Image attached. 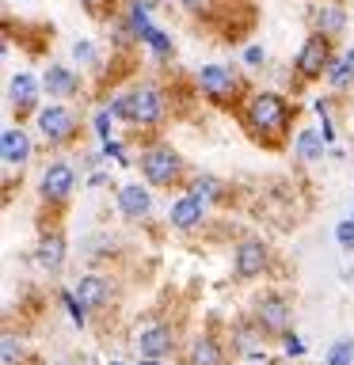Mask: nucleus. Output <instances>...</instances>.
Instances as JSON below:
<instances>
[{"label": "nucleus", "instance_id": "obj_5", "mask_svg": "<svg viewBox=\"0 0 354 365\" xmlns=\"http://www.w3.org/2000/svg\"><path fill=\"white\" fill-rule=\"evenodd\" d=\"M198 84L206 96H213V99H233L236 96V76H233V68H225V65H206L202 73H198Z\"/></svg>", "mask_w": 354, "mask_h": 365}, {"label": "nucleus", "instance_id": "obj_9", "mask_svg": "<svg viewBox=\"0 0 354 365\" xmlns=\"http://www.w3.org/2000/svg\"><path fill=\"white\" fill-rule=\"evenodd\" d=\"M259 324H263V331L285 335V327H290V304H285L282 297H263L259 301Z\"/></svg>", "mask_w": 354, "mask_h": 365}, {"label": "nucleus", "instance_id": "obj_12", "mask_svg": "<svg viewBox=\"0 0 354 365\" xmlns=\"http://www.w3.org/2000/svg\"><path fill=\"white\" fill-rule=\"evenodd\" d=\"M137 346H141L145 358H164V354L171 350V331H168V327H160V324L145 327V331H141V339H137Z\"/></svg>", "mask_w": 354, "mask_h": 365}, {"label": "nucleus", "instance_id": "obj_17", "mask_svg": "<svg viewBox=\"0 0 354 365\" xmlns=\"http://www.w3.org/2000/svg\"><path fill=\"white\" fill-rule=\"evenodd\" d=\"M46 88H50V96H73L76 76L69 73V68H61V65H50L46 68Z\"/></svg>", "mask_w": 354, "mask_h": 365}, {"label": "nucleus", "instance_id": "obj_30", "mask_svg": "<svg viewBox=\"0 0 354 365\" xmlns=\"http://www.w3.org/2000/svg\"><path fill=\"white\" fill-rule=\"evenodd\" d=\"M244 61H248V65H259V61H263V46H248Z\"/></svg>", "mask_w": 354, "mask_h": 365}, {"label": "nucleus", "instance_id": "obj_4", "mask_svg": "<svg viewBox=\"0 0 354 365\" xmlns=\"http://www.w3.org/2000/svg\"><path fill=\"white\" fill-rule=\"evenodd\" d=\"M324 68H331V53H328V38L324 34H313L301 53H297V73L301 76H320Z\"/></svg>", "mask_w": 354, "mask_h": 365}, {"label": "nucleus", "instance_id": "obj_24", "mask_svg": "<svg viewBox=\"0 0 354 365\" xmlns=\"http://www.w3.org/2000/svg\"><path fill=\"white\" fill-rule=\"evenodd\" d=\"M0 354H4V358H0V361H4V365H16V361H19V354H23V346H19V339L11 335V331H8V335H4V342H0Z\"/></svg>", "mask_w": 354, "mask_h": 365}, {"label": "nucleus", "instance_id": "obj_28", "mask_svg": "<svg viewBox=\"0 0 354 365\" xmlns=\"http://www.w3.org/2000/svg\"><path fill=\"white\" fill-rule=\"evenodd\" d=\"M282 342H285V350H290L293 358H301V354H305V342L297 339V335H290V331H285V335H282Z\"/></svg>", "mask_w": 354, "mask_h": 365}, {"label": "nucleus", "instance_id": "obj_33", "mask_svg": "<svg viewBox=\"0 0 354 365\" xmlns=\"http://www.w3.org/2000/svg\"><path fill=\"white\" fill-rule=\"evenodd\" d=\"M84 4H88V11H99L103 4H107V0H84Z\"/></svg>", "mask_w": 354, "mask_h": 365}, {"label": "nucleus", "instance_id": "obj_29", "mask_svg": "<svg viewBox=\"0 0 354 365\" xmlns=\"http://www.w3.org/2000/svg\"><path fill=\"white\" fill-rule=\"evenodd\" d=\"M65 308L73 312V319H76V324H84V304H80L76 297H69V293H65Z\"/></svg>", "mask_w": 354, "mask_h": 365}, {"label": "nucleus", "instance_id": "obj_3", "mask_svg": "<svg viewBox=\"0 0 354 365\" xmlns=\"http://www.w3.org/2000/svg\"><path fill=\"white\" fill-rule=\"evenodd\" d=\"M141 171H145L148 182H156V187L176 182L179 179V156L171 153L168 145H156V148H148V153L141 156Z\"/></svg>", "mask_w": 354, "mask_h": 365}, {"label": "nucleus", "instance_id": "obj_34", "mask_svg": "<svg viewBox=\"0 0 354 365\" xmlns=\"http://www.w3.org/2000/svg\"><path fill=\"white\" fill-rule=\"evenodd\" d=\"M350 221H354V217H350Z\"/></svg>", "mask_w": 354, "mask_h": 365}, {"label": "nucleus", "instance_id": "obj_8", "mask_svg": "<svg viewBox=\"0 0 354 365\" xmlns=\"http://www.w3.org/2000/svg\"><path fill=\"white\" fill-rule=\"evenodd\" d=\"M267 267V247H263V240H244V244L236 247V274L240 278H256L263 274Z\"/></svg>", "mask_w": 354, "mask_h": 365}, {"label": "nucleus", "instance_id": "obj_11", "mask_svg": "<svg viewBox=\"0 0 354 365\" xmlns=\"http://www.w3.org/2000/svg\"><path fill=\"white\" fill-rule=\"evenodd\" d=\"M34 259H39L42 270H61V262H65V240L57 236V232L42 236V240H39V251H34Z\"/></svg>", "mask_w": 354, "mask_h": 365}, {"label": "nucleus", "instance_id": "obj_6", "mask_svg": "<svg viewBox=\"0 0 354 365\" xmlns=\"http://www.w3.org/2000/svg\"><path fill=\"white\" fill-rule=\"evenodd\" d=\"M73 168L69 164H50L42 171V198H50V202H65L69 194H73Z\"/></svg>", "mask_w": 354, "mask_h": 365}, {"label": "nucleus", "instance_id": "obj_25", "mask_svg": "<svg viewBox=\"0 0 354 365\" xmlns=\"http://www.w3.org/2000/svg\"><path fill=\"white\" fill-rule=\"evenodd\" d=\"M145 42L153 46V50H156L160 57H168V53H171V38H168L164 31H156V27H153V31H145Z\"/></svg>", "mask_w": 354, "mask_h": 365}, {"label": "nucleus", "instance_id": "obj_31", "mask_svg": "<svg viewBox=\"0 0 354 365\" xmlns=\"http://www.w3.org/2000/svg\"><path fill=\"white\" fill-rule=\"evenodd\" d=\"M73 53L80 57V61H91V42H76V46H73Z\"/></svg>", "mask_w": 354, "mask_h": 365}, {"label": "nucleus", "instance_id": "obj_14", "mask_svg": "<svg viewBox=\"0 0 354 365\" xmlns=\"http://www.w3.org/2000/svg\"><path fill=\"white\" fill-rule=\"evenodd\" d=\"M118 205H122V213H126V217H145L153 202H148V190H145V187L130 182V187H122V190H118Z\"/></svg>", "mask_w": 354, "mask_h": 365}, {"label": "nucleus", "instance_id": "obj_22", "mask_svg": "<svg viewBox=\"0 0 354 365\" xmlns=\"http://www.w3.org/2000/svg\"><path fill=\"white\" fill-rule=\"evenodd\" d=\"M354 361V339H339L328 350V365H350Z\"/></svg>", "mask_w": 354, "mask_h": 365}, {"label": "nucleus", "instance_id": "obj_27", "mask_svg": "<svg viewBox=\"0 0 354 365\" xmlns=\"http://www.w3.org/2000/svg\"><path fill=\"white\" fill-rule=\"evenodd\" d=\"M335 236H339V247L354 251V221H343V225L335 228Z\"/></svg>", "mask_w": 354, "mask_h": 365}, {"label": "nucleus", "instance_id": "obj_26", "mask_svg": "<svg viewBox=\"0 0 354 365\" xmlns=\"http://www.w3.org/2000/svg\"><path fill=\"white\" fill-rule=\"evenodd\" d=\"M130 19H133V31L141 34V38H145V31H153V27H148V8L141 4V0H137V4L130 8Z\"/></svg>", "mask_w": 354, "mask_h": 365}, {"label": "nucleus", "instance_id": "obj_10", "mask_svg": "<svg viewBox=\"0 0 354 365\" xmlns=\"http://www.w3.org/2000/svg\"><path fill=\"white\" fill-rule=\"evenodd\" d=\"M0 153H4V164L8 168H23L31 156V141L23 130H4V137H0Z\"/></svg>", "mask_w": 354, "mask_h": 365}, {"label": "nucleus", "instance_id": "obj_32", "mask_svg": "<svg viewBox=\"0 0 354 365\" xmlns=\"http://www.w3.org/2000/svg\"><path fill=\"white\" fill-rule=\"evenodd\" d=\"M183 4H187V8H191V11H202V8H206V4H210V0H183Z\"/></svg>", "mask_w": 354, "mask_h": 365}, {"label": "nucleus", "instance_id": "obj_1", "mask_svg": "<svg viewBox=\"0 0 354 365\" xmlns=\"http://www.w3.org/2000/svg\"><path fill=\"white\" fill-rule=\"evenodd\" d=\"M248 122H251V130H256L263 141H274V137H282L285 130V122H290V107L278 99V96H270V91H263V96L251 99V107H248Z\"/></svg>", "mask_w": 354, "mask_h": 365}, {"label": "nucleus", "instance_id": "obj_35", "mask_svg": "<svg viewBox=\"0 0 354 365\" xmlns=\"http://www.w3.org/2000/svg\"><path fill=\"white\" fill-rule=\"evenodd\" d=\"M263 365H267V361H263Z\"/></svg>", "mask_w": 354, "mask_h": 365}, {"label": "nucleus", "instance_id": "obj_13", "mask_svg": "<svg viewBox=\"0 0 354 365\" xmlns=\"http://www.w3.org/2000/svg\"><path fill=\"white\" fill-rule=\"evenodd\" d=\"M202 210H206V202H198L194 194H187V198H179L176 205H171V225L176 228H194L202 221Z\"/></svg>", "mask_w": 354, "mask_h": 365}, {"label": "nucleus", "instance_id": "obj_19", "mask_svg": "<svg viewBox=\"0 0 354 365\" xmlns=\"http://www.w3.org/2000/svg\"><path fill=\"white\" fill-rule=\"evenodd\" d=\"M297 156L301 160H316V156H324V141H320V133H313V130H301L297 133Z\"/></svg>", "mask_w": 354, "mask_h": 365}, {"label": "nucleus", "instance_id": "obj_21", "mask_svg": "<svg viewBox=\"0 0 354 365\" xmlns=\"http://www.w3.org/2000/svg\"><path fill=\"white\" fill-rule=\"evenodd\" d=\"M191 194H194L198 202H206V205H210V202H217V198H221V182H217L213 175H198V179L191 182Z\"/></svg>", "mask_w": 354, "mask_h": 365}, {"label": "nucleus", "instance_id": "obj_20", "mask_svg": "<svg viewBox=\"0 0 354 365\" xmlns=\"http://www.w3.org/2000/svg\"><path fill=\"white\" fill-rule=\"evenodd\" d=\"M316 23H320V31H324V38L328 34H339L343 31V8L339 4H324L316 11Z\"/></svg>", "mask_w": 354, "mask_h": 365}, {"label": "nucleus", "instance_id": "obj_2", "mask_svg": "<svg viewBox=\"0 0 354 365\" xmlns=\"http://www.w3.org/2000/svg\"><path fill=\"white\" fill-rule=\"evenodd\" d=\"M107 110H111V114H118V118L141 122V125H153V122H160V114H164V107H160V96H156V88H133L130 96L114 99Z\"/></svg>", "mask_w": 354, "mask_h": 365}, {"label": "nucleus", "instance_id": "obj_7", "mask_svg": "<svg viewBox=\"0 0 354 365\" xmlns=\"http://www.w3.org/2000/svg\"><path fill=\"white\" fill-rule=\"evenodd\" d=\"M39 130H42V137H50V141H65V137H73L76 118L65 107H46V110H39Z\"/></svg>", "mask_w": 354, "mask_h": 365}, {"label": "nucleus", "instance_id": "obj_16", "mask_svg": "<svg viewBox=\"0 0 354 365\" xmlns=\"http://www.w3.org/2000/svg\"><path fill=\"white\" fill-rule=\"evenodd\" d=\"M187 361H191V365H225V350L217 346V339L206 335V339H198V342L191 346V358H187Z\"/></svg>", "mask_w": 354, "mask_h": 365}, {"label": "nucleus", "instance_id": "obj_23", "mask_svg": "<svg viewBox=\"0 0 354 365\" xmlns=\"http://www.w3.org/2000/svg\"><path fill=\"white\" fill-rule=\"evenodd\" d=\"M328 76H331V84H335V88H347L350 80H354V65L347 61V57H343V61H331Z\"/></svg>", "mask_w": 354, "mask_h": 365}, {"label": "nucleus", "instance_id": "obj_18", "mask_svg": "<svg viewBox=\"0 0 354 365\" xmlns=\"http://www.w3.org/2000/svg\"><path fill=\"white\" fill-rule=\"evenodd\" d=\"M34 91H39V84H34V76H27V73H19L16 80H11V103H16L19 110H27V107H34Z\"/></svg>", "mask_w": 354, "mask_h": 365}, {"label": "nucleus", "instance_id": "obj_15", "mask_svg": "<svg viewBox=\"0 0 354 365\" xmlns=\"http://www.w3.org/2000/svg\"><path fill=\"white\" fill-rule=\"evenodd\" d=\"M76 297H80V304L84 308H99V304H107V297H111V289H107V282L103 278H80L76 282Z\"/></svg>", "mask_w": 354, "mask_h": 365}]
</instances>
